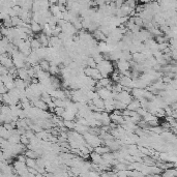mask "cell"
Instances as JSON below:
<instances>
[{
  "label": "cell",
  "mask_w": 177,
  "mask_h": 177,
  "mask_svg": "<svg viewBox=\"0 0 177 177\" xmlns=\"http://www.w3.org/2000/svg\"><path fill=\"white\" fill-rule=\"evenodd\" d=\"M0 61H1V64L4 65V66H7V67H9V69L15 66L13 57H12V55H9V53L1 54V56H0Z\"/></svg>",
  "instance_id": "1"
},
{
  "label": "cell",
  "mask_w": 177,
  "mask_h": 177,
  "mask_svg": "<svg viewBox=\"0 0 177 177\" xmlns=\"http://www.w3.org/2000/svg\"><path fill=\"white\" fill-rule=\"evenodd\" d=\"M98 93V95L103 98V100H107V98H114V94H113V91L109 90L108 88L106 87H103V88H100L98 89L96 91Z\"/></svg>",
  "instance_id": "2"
},
{
  "label": "cell",
  "mask_w": 177,
  "mask_h": 177,
  "mask_svg": "<svg viewBox=\"0 0 177 177\" xmlns=\"http://www.w3.org/2000/svg\"><path fill=\"white\" fill-rule=\"evenodd\" d=\"M110 117H111V121L116 123L117 125H122L125 123V119L124 117H123V115H118V114H114V113H111Z\"/></svg>",
  "instance_id": "3"
},
{
  "label": "cell",
  "mask_w": 177,
  "mask_h": 177,
  "mask_svg": "<svg viewBox=\"0 0 177 177\" xmlns=\"http://www.w3.org/2000/svg\"><path fill=\"white\" fill-rule=\"evenodd\" d=\"M93 33V38H95L98 42H107V34H105L104 32L102 31L100 29H96L94 32H92Z\"/></svg>",
  "instance_id": "4"
},
{
  "label": "cell",
  "mask_w": 177,
  "mask_h": 177,
  "mask_svg": "<svg viewBox=\"0 0 177 177\" xmlns=\"http://www.w3.org/2000/svg\"><path fill=\"white\" fill-rule=\"evenodd\" d=\"M144 93H145V90L144 88H136L134 87L131 90V95L134 98H138V100H141L142 98H144Z\"/></svg>",
  "instance_id": "5"
},
{
  "label": "cell",
  "mask_w": 177,
  "mask_h": 177,
  "mask_svg": "<svg viewBox=\"0 0 177 177\" xmlns=\"http://www.w3.org/2000/svg\"><path fill=\"white\" fill-rule=\"evenodd\" d=\"M140 107H141V102L138 98H133V100L127 105V109H129L131 111H137Z\"/></svg>",
  "instance_id": "6"
},
{
  "label": "cell",
  "mask_w": 177,
  "mask_h": 177,
  "mask_svg": "<svg viewBox=\"0 0 177 177\" xmlns=\"http://www.w3.org/2000/svg\"><path fill=\"white\" fill-rule=\"evenodd\" d=\"M90 158H91L92 163H94V164L100 165V164H102V162H103V155L95 151H92L91 153H90Z\"/></svg>",
  "instance_id": "7"
},
{
  "label": "cell",
  "mask_w": 177,
  "mask_h": 177,
  "mask_svg": "<svg viewBox=\"0 0 177 177\" xmlns=\"http://www.w3.org/2000/svg\"><path fill=\"white\" fill-rule=\"evenodd\" d=\"M63 40H61L59 36H51L50 43H49V47H59L62 44Z\"/></svg>",
  "instance_id": "8"
},
{
  "label": "cell",
  "mask_w": 177,
  "mask_h": 177,
  "mask_svg": "<svg viewBox=\"0 0 177 177\" xmlns=\"http://www.w3.org/2000/svg\"><path fill=\"white\" fill-rule=\"evenodd\" d=\"M94 151L98 152V153H100V154H102V155H103V154L107 153V152H110L111 149H110V147H108L107 145H105V144H102V145H100V146H98V147L94 148Z\"/></svg>",
  "instance_id": "9"
},
{
  "label": "cell",
  "mask_w": 177,
  "mask_h": 177,
  "mask_svg": "<svg viewBox=\"0 0 177 177\" xmlns=\"http://www.w3.org/2000/svg\"><path fill=\"white\" fill-rule=\"evenodd\" d=\"M31 29H32V31L34 32V33H40V31L43 30V25L42 24H40L38 22H35L34 21L33 19H32V21H31Z\"/></svg>",
  "instance_id": "10"
},
{
  "label": "cell",
  "mask_w": 177,
  "mask_h": 177,
  "mask_svg": "<svg viewBox=\"0 0 177 177\" xmlns=\"http://www.w3.org/2000/svg\"><path fill=\"white\" fill-rule=\"evenodd\" d=\"M98 83L102 85V87H107V86L110 85V84L114 83V82L112 81V79L109 77H103V78H100V80H98Z\"/></svg>",
  "instance_id": "11"
},
{
  "label": "cell",
  "mask_w": 177,
  "mask_h": 177,
  "mask_svg": "<svg viewBox=\"0 0 177 177\" xmlns=\"http://www.w3.org/2000/svg\"><path fill=\"white\" fill-rule=\"evenodd\" d=\"M40 65L42 67V69H44L45 72H49L50 71V67H51V63L49 62L47 59H40Z\"/></svg>",
  "instance_id": "12"
},
{
  "label": "cell",
  "mask_w": 177,
  "mask_h": 177,
  "mask_svg": "<svg viewBox=\"0 0 177 177\" xmlns=\"http://www.w3.org/2000/svg\"><path fill=\"white\" fill-rule=\"evenodd\" d=\"M63 122H64V126L67 127L69 131L72 129H76V125H77V121H74V120H66V119H63Z\"/></svg>",
  "instance_id": "13"
},
{
  "label": "cell",
  "mask_w": 177,
  "mask_h": 177,
  "mask_svg": "<svg viewBox=\"0 0 177 177\" xmlns=\"http://www.w3.org/2000/svg\"><path fill=\"white\" fill-rule=\"evenodd\" d=\"M25 155L27 157H31V158H38L40 157L38 153L36 152V150H32V149H27L25 151Z\"/></svg>",
  "instance_id": "14"
},
{
  "label": "cell",
  "mask_w": 177,
  "mask_h": 177,
  "mask_svg": "<svg viewBox=\"0 0 177 177\" xmlns=\"http://www.w3.org/2000/svg\"><path fill=\"white\" fill-rule=\"evenodd\" d=\"M60 69H59L58 65L56 64H51V67H50V71H49V73L51 74V75H58V74H60Z\"/></svg>",
  "instance_id": "15"
},
{
  "label": "cell",
  "mask_w": 177,
  "mask_h": 177,
  "mask_svg": "<svg viewBox=\"0 0 177 177\" xmlns=\"http://www.w3.org/2000/svg\"><path fill=\"white\" fill-rule=\"evenodd\" d=\"M65 110H66V109H65L64 107H55L54 114H56L57 116H59V117H62L65 112Z\"/></svg>",
  "instance_id": "16"
},
{
  "label": "cell",
  "mask_w": 177,
  "mask_h": 177,
  "mask_svg": "<svg viewBox=\"0 0 177 177\" xmlns=\"http://www.w3.org/2000/svg\"><path fill=\"white\" fill-rule=\"evenodd\" d=\"M26 165H27V167H30V168H36V166H38L36 158L27 157V160H26Z\"/></svg>",
  "instance_id": "17"
},
{
  "label": "cell",
  "mask_w": 177,
  "mask_h": 177,
  "mask_svg": "<svg viewBox=\"0 0 177 177\" xmlns=\"http://www.w3.org/2000/svg\"><path fill=\"white\" fill-rule=\"evenodd\" d=\"M40 47H43L42 44H40V42L38 40V38H34L33 40H31V48H32V50H38V49H40Z\"/></svg>",
  "instance_id": "18"
},
{
  "label": "cell",
  "mask_w": 177,
  "mask_h": 177,
  "mask_svg": "<svg viewBox=\"0 0 177 177\" xmlns=\"http://www.w3.org/2000/svg\"><path fill=\"white\" fill-rule=\"evenodd\" d=\"M86 65H87V66H90V67H96L98 66V63H96V61L94 60L93 57H89V58L86 59Z\"/></svg>",
  "instance_id": "19"
},
{
  "label": "cell",
  "mask_w": 177,
  "mask_h": 177,
  "mask_svg": "<svg viewBox=\"0 0 177 177\" xmlns=\"http://www.w3.org/2000/svg\"><path fill=\"white\" fill-rule=\"evenodd\" d=\"M124 3L126 5H129L131 9H136V7H137V0H125Z\"/></svg>",
  "instance_id": "20"
},
{
  "label": "cell",
  "mask_w": 177,
  "mask_h": 177,
  "mask_svg": "<svg viewBox=\"0 0 177 177\" xmlns=\"http://www.w3.org/2000/svg\"><path fill=\"white\" fill-rule=\"evenodd\" d=\"M9 90V88L7 87V85H5L3 82H1V84H0V94H3V93H7Z\"/></svg>",
  "instance_id": "21"
},
{
  "label": "cell",
  "mask_w": 177,
  "mask_h": 177,
  "mask_svg": "<svg viewBox=\"0 0 177 177\" xmlns=\"http://www.w3.org/2000/svg\"><path fill=\"white\" fill-rule=\"evenodd\" d=\"M21 143L25 144V145H28V144L30 143V139L25 135V134H24V135H21Z\"/></svg>",
  "instance_id": "22"
},
{
  "label": "cell",
  "mask_w": 177,
  "mask_h": 177,
  "mask_svg": "<svg viewBox=\"0 0 177 177\" xmlns=\"http://www.w3.org/2000/svg\"><path fill=\"white\" fill-rule=\"evenodd\" d=\"M152 0H139L140 3H143V4H147V3H150Z\"/></svg>",
  "instance_id": "23"
},
{
  "label": "cell",
  "mask_w": 177,
  "mask_h": 177,
  "mask_svg": "<svg viewBox=\"0 0 177 177\" xmlns=\"http://www.w3.org/2000/svg\"><path fill=\"white\" fill-rule=\"evenodd\" d=\"M49 2H50V4H56L58 2V0H49Z\"/></svg>",
  "instance_id": "24"
}]
</instances>
